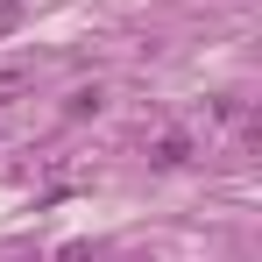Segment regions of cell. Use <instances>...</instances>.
<instances>
[{
    "label": "cell",
    "instance_id": "obj_1",
    "mask_svg": "<svg viewBox=\"0 0 262 262\" xmlns=\"http://www.w3.org/2000/svg\"><path fill=\"white\" fill-rule=\"evenodd\" d=\"M184 156H191V149H184V135H163V142H156V163H163V170H177Z\"/></svg>",
    "mask_w": 262,
    "mask_h": 262
},
{
    "label": "cell",
    "instance_id": "obj_2",
    "mask_svg": "<svg viewBox=\"0 0 262 262\" xmlns=\"http://www.w3.org/2000/svg\"><path fill=\"white\" fill-rule=\"evenodd\" d=\"M21 29V0H0V36H14Z\"/></svg>",
    "mask_w": 262,
    "mask_h": 262
}]
</instances>
